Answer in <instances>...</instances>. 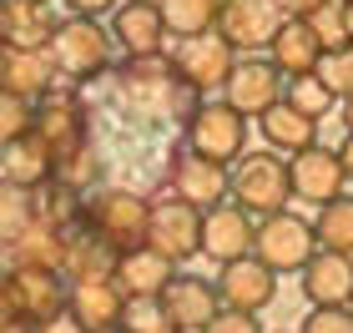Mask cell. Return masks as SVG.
Returning <instances> with one entry per match:
<instances>
[{"label":"cell","mask_w":353,"mask_h":333,"mask_svg":"<svg viewBox=\"0 0 353 333\" xmlns=\"http://www.w3.org/2000/svg\"><path fill=\"white\" fill-rule=\"evenodd\" d=\"M111 91H117V106L126 111V117L137 121H167V117H192L202 101L197 91H187L182 81H176L172 61L157 56V61H126V66L117 71V81H111Z\"/></svg>","instance_id":"1"},{"label":"cell","mask_w":353,"mask_h":333,"mask_svg":"<svg viewBox=\"0 0 353 333\" xmlns=\"http://www.w3.org/2000/svg\"><path fill=\"white\" fill-rule=\"evenodd\" d=\"M46 51H51V61H56V76L86 86V81H96V76L111 71V51H117V41H111V30L101 21L66 15V21H56Z\"/></svg>","instance_id":"2"},{"label":"cell","mask_w":353,"mask_h":333,"mask_svg":"<svg viewBox=\"0 0 353 333\" xmlns=\"http://www.w3.org/2000/svg\"><path fill=\"white\" fill-rule=\"evenodd\" d=\"M228 202H237L248 217H278L293 202V182H288V157L278 152H248L243 162H232V192Z\"/></svg>","instance_id":"3"},{"label":"cell","mask_w":353,"mask_h":333,"mask_svg":"<svg viewBox=\"0 0 353 333\" xmlns=\"http://www.w3.org/2000/svg\"><path fill=\"white\" fill-rule=\"evenodd\" d=\"M86 228L96 237H106L117 252L147 248V228H152V202L137 197L132 187H96L86 197Z\"/></svg>","instance_id":"4"},{"label":"cell","mask_w":353,"mask_h":333,"mask_svg":"<svg viewBox=\"0 0 353 333\" xmlns=\"http://www.w3.org/2000/svg\"><path fill=\"white\" fill-rule=\"evenodd\" d=\"M187 152H197L217 167L243 162L248 157V117H237L228 101H202L187 117Z\"/></svg>","instance_id":"5"},{"label":"cell","mask_w":353,"mask_h":333,"mask_svg":"<svg viewBox=\"0 0 353 333\" xmlns=\"http://www.w3.org/2000/svg\"><path fill=\"white\" fill-rule=\"evenodd\" d=\"M318 252V237H313V222L298 217V212H278V217H263L258 222V237H252V258H258L268 273H303Z\"/></svg>","instance_id":"6"},{"label":"cell","mask_w":353,"mask_h":333,"mask_svg":"<svg viewBox=\"0 0 353 333\" xmlns=\"http://www.w3.org/2000/svg\"><path fill=\"white\" fill-rule=\"evenodd\" d=\"M167 61H172L176 81H182L187 91H197V97H202V91L228 86V76L237 71V51L217 36V30L192 36V41H176V51H172Z\"/></svg>","instance_id":"7"},{"label":"cell","mask_w":353,"mask_h":333,"mask_svg":"<svg viewBox=\"0 0 353 333\" xmlns=\"http://www.w3.org/2000/svg\"><path fill=\"white\" fill-rule=\"evenodd\" d=\"M147 248L162 252L172 268H182L187 258L202 252V212L187 208L176 197H162L152 202V228H147Z\"/></svg>","instance_id":"8"},{"label":"cell","mask_w":353,"mask_h":333,"mask_svg":"<svg viewBox=\"0 0 353 333\" xmlns=\"http://www.w3.org/2000/svg\"><path fill=\"white\" fill-rule=\"evenodd\" d=\"M167 182H172L176 202H187V208H197V212H212L232 192V167H217L197 152H176L172 167H167Z\"/></svg>","instance_id":"9"},{"label":"cell","mask_w":353,"mask_h":333,"mask_svg":"<svg viewBox=\"0 0 353 333\" xmlns=\"http://www.w3.org/2000/svg\"><path fill=\"white\" fill-rule=\"evenodd\" d=\"M36 137L51 147V157L61 162V157L81 152L91 141V126H86V106L71 97V91H46V97L36 101Z\"/></svg>","instance_id":"10"},{"label":"cell","mask_w":353,"mask_h":333,"mask_svg":"<svg viewBox=\"0 0 353 333\" xmlns=\"http://www.w3.org/2000/svg\"><path fill=\"white\" fill-rule=\"evenodd\" d=\"M283 21L288 15L278 10V0H222L217 36L228 41L232 51H258V46H272Z\"/></svg>","instance_id":"11"},{"label":"cell","mask_w":353,"mask_h":333,"mask_svg":"<svg viewBox=\"0 0 353 333\" xmlns=\"http://www.w3.org/2000/svg\"><path fill=\"white\" fill-rule=\"evenodd\" d=\"M288 182H293V197L298 202H313V208H328V202L343 197V162L333 147H308L298 157H288Z\"/></svg>","instance_id":"12"},{"label":"cell","mask_w":353,"mask_h":333,"mask_svg":"<svg viewBox=\"0 0 353 333\" xmlns=\"http://www.w3.org/2000/svg\"><path fill=\"white\" fill-rule=\"evenodd\" d=\"M111 41L126 51V61H157L167 46V26L157 0H121L111 10Z\"/></svg>","instance_id":"13"},{"label":"cell","mask_w":353,"mask_h":333,"mask_svg":"<svg viewBox=\"0 0 353 333\" xmlns=\"http://www.w3.org/2000/svg\"><path fill=\"white\" fill-rule=\"evenodd\" d=\"M283 76L272 61H258V56H248V61H237V71L228 76V86H222V101H228L237 117H268L272 106L283 101Z\"/></svg>","instance_id":"14"},{"label":"cell","mask_w":353,"mask_h":333,"mask_svg":"<svg viewBox=\"0 0 353 333\" xmlns=\"http://www.w3.org/2000/svg\"><path fill=\"white\" fill-rule=\"evenodd\" d=\"M252 237H258V222L237 208V202H222V208L202 212V258H212L217 268H228L237 258H252Z\"/></svg>","instance_id":"15"},{"label":"cell","mask_w":353,"mask_h":333,"mask_svg":"<svg viewBox=\"0 0 353 333\" xmlns=\"http://www.w3.org/2000/svg\"><path fill=\"white\" fill-rule=\"evenodd\" d=\"M217 298H222L228 313H252L258 319L272 298H278V273H268L258 258H237L217 273Z\"/></svg>","instance_id":"16"},{"label":"cell","mask_w":353,"mask_h":333,"mask_svg":"<svg viewBox=\"0 0 353 333\" xmlns=\"http://www.w3.org/2000/svg\"><path fill=\"white\" fill-rule=\"evenodd\" d=\"M162 308H167V319L176 323V333H202L222 313V298H217V283L212 278L176 273L167 283V293H162Z\"/></svg>","instance_id":"17"},{"label":"cell","mask_w":353,"mask_h":333,"mask_svg":"<svg viewBox=\"0 0 353 333\" xmlns=\"http://www.w3.org/2000/svg\"><path fill=\"white\" fill-rule=\"evenodd\" d=\"M308 308H348L353 303V258L343 252H313V263L298 273Z\"/></svg>","instance_id":"18"},{"label":"cell","mask_w":353,"mask_h":333,"mask_svg":"<svg viewBox=\"0 0 353 333\" xmlns=\"http://www.w3.org/2000/svg\"><path fill=\"white\" fill-rule=\"evenodd\" d=\"M10 293H15V319H26L30 328L66 313L71 283L61 273H26V268H10Z\"/></svg>","instance_id":"19"},{"label":"cell","mask_w":353,"mask_h":333,"mask_svg":"<svg viewBox=\"0 0 353 333\" xmlns=\"http://www.w3.org/2000/svg\"><path fill=\"white\" fill-rule=\"evenodd\" d=\"M117 258L121 252L106 243V237H96L86 222H76L66 228V263H61V278L66 283H101L117 273Z\"/></svg>","instance_id":"20"},{"label":"cell","mask_w":353,"mask_h":333,"mask_svg":"<svg viewBox=\"0 0 353 333\" xmlns=\"http://www.w3.org/2000/svg\"><path fill=\"white\" fill-rule=\"evenodd\" d=\"M56 61L51 51H0V91L36 106L46 91H56Z\"/></svg>","instance_id":"21"},{"label":"cell","mask_w":353,"mask_h":333,"mask_svg":"<svg viewBox=\"0 0 353 333\" xmlns=\"http://www.w3.org/2000/svg\"><path fill=\"white\" fill-rule=\"evenodd\" d=\"M172 278H176V268L162 258V252H152V248L121 252V258H117V273H111V283L121 288L126 303H137V298H162Z\"/></svg>","instance_id":"22"},{"label":"cell","mask_w":353,"mask_h":333,"mask_svg":"<svg viewBox=\"0 0 353 333\" xmlns=\"http://www.w3.org/2000/svg\"><path fill=\"white\" fill-rule=\"evenodd\" d=\"M121 308H126V298H121V288H117L111 278H101V283H71L66 313H71L86 333H117Z\"/></svg>","instance_id":"23"},{"label":"cell","mask_w":353,"mask_h":333,"mask_svg":"<svg viewBox=\"0 0 353 333\" xmlns=\"http://www.w3.org/2000/svg\"><path fill=\"white\" fill-rule=\"evenodd\" d=\"M268 61L278 66L283 81H298V76H313L318 61H323V46L308 30V21H283V30L268 46Z\"/></svg>","instance_id":"24"},{"label":"cell","mask_w":353,"mask_h":333,"mask_svg":"<svg viewBox=\"0 0 353 333\" xmlns=\"http://www.w3.org/2000/svg\"><path fill=\"white\" fill-rule=\"evenodd\" d=\"M0 177L26 187V192H41V187L56 177V157L36 132H30L21 141H10V147H0Z\"/></svg>","instance_id":"25"},{"label":"cell","mask_w":353,"mask_h":333,"mask_svg":"<svg viewBox=\"0 0 353 333\" xmlns=\"http://www.w3.org/2000/svg\"><path fill=\"white\" fill-rule=\"evenodd\" d=\"M51 6H36V0H6V10H0V41H6V51H46V41H51Z\"/></svg>","instance_id":"26"},{"label":"cell","mask_w":353,"mask_h":333,"mask_svg":"<svg viewBox=\"0 0 353 333\" xmlns=\"http://www.w3.org/2000/svg\"><path fill=\"white\" fill-rule=\"evenodd\" d=\"M6 258H10V268H26V273H61V263H66V228L36 217Z\"/></svg>","instance_id":"27"},{"label":"cell","mask_w":353,"mask_h":333,"mask_svg":"<svg viewBox=\"0 0 353 333\" xmlns=\"http://www.w3.org/2000/svg\"><path fill=\"white\" fill-rule=\"evenodd\" d=\"M258 132L268 141V152H283V157H298V152L318 147V121H308L303 111H293L288 101H278L268 117H258Z\"/></svg>","instance_id":"28"},{"label":"cell","mask_w":353,"mask_h":333,"mask_svg":"<svg viewBox=\"0 0 353 333\" xmlns=\"http://www.w3.org/2000/svg\"><path fill=\"white\" fill-rule=\"evenodd\" d=\"M157 10H162L167 36L192 41V36H207V30H217L222 0H157Z\"/></svg>","instance_id":"29"},{"label":"cell","mask_w":353,"mask_h":333,"mask_svg":"<svg viewBox=\"0 0 353 333\" xmlns=\"http://www.w3.org/2000/svg\"><path fill=\"white\" fill-rule=\"evenodd\" d=\"M30 222H36V192H26V187L0 177V252H10L21 243Z\"/></svg>","instance_id":"30"},{"label":"cell","mask_w":353,"mask_h":333,"mask_svg":"<svg viewBox=\"0 0 353 333\" xmlns=\"http://www.w3.org/2000/svg\"><path fill=\"white\" fill-rule=\"evenodd\" d=\"M313 237H318L323 252H343V258H353V197H339V202H328V208H318Z\"/></svg>","instance_id":"31"},{"label":"cell","mask_w":353,"mask_h":333,"mask_svg":"<svg viewBox=\"0 0 353 333\" xmlns=\"http://www.w3.org/2000/svg\"><path fill=\"white\" fill-rule=\"evenodd\" d=\"M308 30L318 36L323 51H343V46H353V36H348V0H323V6L308 15Z\"/></svg>","instance_id":"32"},{"label":"cell","mask_w":353,"mask_h":333,"mask_svg":"<svg viewBox=\"0 0 353 333\" xmlns=\"http://www.w3.org/2000/svg\"><path fill=\"white\" fill-rule=\"evenodd\" d=\"M96 177H101V157H96V147L86 141L81 152H71V157H61V162H56V177H51V182H61V187H71V192L91 197V192H96Z\"/></svg>","instance_id":"33"},{"label":"cell","mask_w":353,"mask_h":333,"mask_svg":"<svg viewBox=\"0 0 353 333\" xmlns=\"http://www.w3.org/2000/svg\"><path fill=\"white\" fill-rule=\"evenodd\" d=\"M117 333H176V323L167 319L162 298H137V303H126V308H121Z\"/></svg>","instance_id":"34"},{"label":"cell","mask_w":353,"mask_h":333,"mask_svg":"<svg viewBox=\"0 0 353 333\" xmlns=\"http://www.w3.org/2000/svg\"><path fill=\"white\" fill-rule=\"evenodd\" d=\"M283 101L293 106V111H303V117H308V121H323L328 111L339 106V101H333L328 91H323V81H318V76H298V81H288Z\"/></svg>","instance_id":"35"},{"label":"cell","mask_w":353,"mask_h":333,"mask_svg":"<svg viewBox=\"0 0 353 333\" xmlns=\"http://www.w3.org/2000/svg\"><path fill=\"white\" fill-rule=\"evenodd\" d=\"M318 81H323V91L333 101H348L353 97V46H343V51H323V61H318Z\"/></svg>","instance_id":"36"},{"label":"cell","mask_w":353,"mask_h":333,"mask_svg":"<svg viewBox=\"0 0 353 333\" xmlns=\"http://www.w3.org/2000/svg\"><path fill=\"white\" fill-rule=\"evenodd\" d=\"M30 132H36V106L0 91V147H10V141H21Z\"/></svg>","instance_id":"37"},{"label":"cell","mask_w":353,"mask_h":333,"mask_svg":"<svg viewBox=\"0 0 353 333\" xmlns=\"http://www.w3.org/2000/svg\"><path fill=\"white\" fill-rule=\"evenodd\" d=\"M298 333H353V313L348 308H308Z\"/></svg>","instance_id":"38"},{"label":"cell","mask_w":353,"mask_h":333,"mask_svg":"<svg viewBox=\"0 0 353 333\" xmlns=\"http://www.w3.org/2000/svg\"><path fill=\"white\" fill-rule=\"evenodd\" d=\"M202 333H263V323L252 319V313H228V308H222Z\"/></svg>","instance_id":"39"},{"label":"cell","mask_w":353,"mask_h":333,"mask_svg":"<svg viewBox=\"0 0 353 333\" xmlns=\"http://www.w3.org/2000/svg\"><path fill=\"white\" fill-rule=\"evenodd\" d=\"M121 0H66L71 15H81V21H101V15H111Z\"/></svg>","instance_id":"40"},{"label":"cell","mask_w":353,"mask_h":333,"mask_svg":"<svg viewBox=\"0 0 353 333\" xmlns=\"http://www.w3.org/2000/svg\"><path fill=\"white\" fill-rule=\"evenodd\" d=\"M318 6H323V0H278V10L288 15V21H308Z\"/></svg>","instance_id":"41"},{"label":"cell","mask_w":353,"mask_h":333,"mask_svg":"<svg viewBox=\"0 0 353 333\" xmlns=\"http://www.w3.org/2000/svg\"><path fill=\"white\" fill-rule=\"evenodd\" d=\"M36 333H86V328L76 323L71 313H56V319H46V323H36Z\"/></svg>","instance_id":"42"},{"label":"cell","mask_w":353,"mask_h":333,"mask_svg":"<svg viewBox=\"0 0 353 333\" xmlns=\"http://www.w3.org/2000/svg\"><path fill=\"white\" fill-rule=\"evenodd\" d=\"M0 319H15V293H10V268H0Z\"/></svg>","instance_id":"43"},{"label":"cell","mask_w":353,"mask_h":333,"mask_svg":"<svg viewBox=\"0 0 353 333\" xmlns=\"http://www.w3.org/2000/svg\"><path fill=\"white\" fill-rule=\"evenodd\" d=\"M339 162H343V177L353 182V137L343 141V147H339Z\"/></svg>","instance_id":"44"},{"label":"cell","mask_w":353,"mask_h":333,"mask_svg":"<svg viewBox=\"0 0 353 333\" xmlns=\"http://www.w3.org/2000/svg\"><path fill=\"white\" fill-rule=\"evenodd\" d=\"M0 333H36L26 319H0Z\"/></svg>","instance_id":"45"},{"label":"cell","mask_w":353,"mask_h":333,"mask_svg":"<svg viewBox=\"0 0 353 333\" xmlns=\"http://www.w3.org/2000/svg\"><path fill=\"white\" fill-rule=\"evenodd\" d=\"M343 126H348V137H353V97L343 101Z\"/></svg>","instance_id":"46"},{"label":"cell","mask_w":353,"mask_h":333,"mask_svg":"<svg viewBox=\"0 0 353 333\" xmlns=\"http://www.w3.org/2000/svg\"><path fill=\"white\" fill-rule=\"evenodd\" d=\"M348 36H353V0H348Z\"/></svg>","instance_id":"47"},{"label":"cell","mask_w":353,"mask_h":333,"mask_svg":"<svg viewBox=\"0 0 353 333\" xmlns=\"http://www.w3.org/2000/svg\"><path fill=\"white\" fill-rule=\"evenodd\" d=\"M0 268H10V258H6V252H0Z\"/></svg>","instance_id":"48"},{"label":"cell","mask_w":353,"mask_h":333,"mask_svg":"<svg viewBox=\"0 0 353 333\" xmlns=\"http://www.w3.org/2000/svg\"><path fill=\"white\" fill-rule=\"evenodd\" d=\"M0 10H6V0H0ZM0 51H6V41H0Z\"/></svg>","instance_id":"49"},{"label":"cell","mask_w":353,"mask_h":333,"mask_svg":"<svg viewBox=\"0 0 353 333\" xmlns=\"http://www.w3.org/2000/svg\"><path fill=\"white\" fill-rule=\"evenodd\" d=\"M36 6H51V0H36Z\"/></svg>","instance_id":"50"},{"label":"cell","mask_w":353,"mask_h":333,"mask_svg":"<svg viewBox=\"0 0 353 333\" xmlns=\"http://www.w3.org/2000/svg\"><path fill=\"white\" fill-rule=\"evenodd\" d=\"M278 333H288V328H278Z\"/></svg>","instance_id":"51"},{"label":"cell","mask_w":353,"mask_h":333,"mask_svg":"<svg viewBox=\"0 0 353 333\" xmlns=\"http://www.w3.org/2000/svg\"><path fill=\"white\" fill-rule=\"evenodd\" d=\"M348 313H353V303H348Z\"/></svg>","instance_id":"52"}]
</instances>
